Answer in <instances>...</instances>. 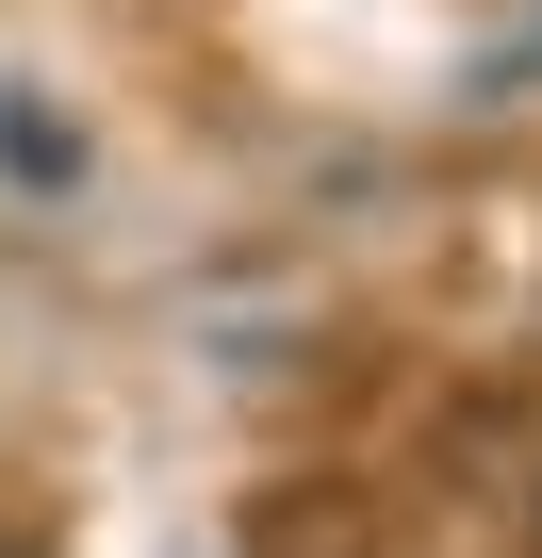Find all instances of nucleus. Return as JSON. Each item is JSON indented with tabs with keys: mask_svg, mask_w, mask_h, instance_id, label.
<instances>
[{
	"mask_svg": "<svg viewBox=\"0 0 542 558\" xmlns=\"http://www.w3.org/2000/svg\"><path fill=\"white\" fill-rule=\"evenodd\" d=\"M0 181H17V197H67V181H83V132H67L50 99H0Z\"/></svg>",
	"mask_w": 542,
	"mask_h": 558,
	"instance_id": "obj_1",
	"label": "nucleus"
},
{
	"mask_svg": "<svg viewBox=\"0 0 542 558\" xmlns=\"http://www.w3.org/2000/svg\"><path fill=\"white\" fill-rule=\"evenodd\" d=\"M460 99H542V17H509V34L460 66Z\"/></svg>",
	"mask_w": 542,
	"mask_h": 558,
	"instance_id": "obj_2",
	"label": "nucleus"
},
{
	"mask_svg": "<svg viewBox=\"0 0 542 558\" xmlns=\"http://www.w3.org/2000/svg\"><path fill=\"white\" fill-rule=\"evenodd\" d=\"M0 558H50V542H0Z\"/></svg>",
	"mask_w": 542,
	"mask_h": 558,
	"instance_id": "obj_3",
	"label": "nucleus"
},
{
	"mask_svg": "<svg viewBox=\"0 0 542 558\" xmlns=\"http://www.w3.org/2000/svg\"><path fill=\"white\" fill-rule=\"evenodd\" d=\"M526 525H542V493H526Z\"/></svg>",
	"mask_w": 542,
	"mask_h": 558,
	"instance_id": "obj_4",
	"label": "nucleus"
}]
</instances>
